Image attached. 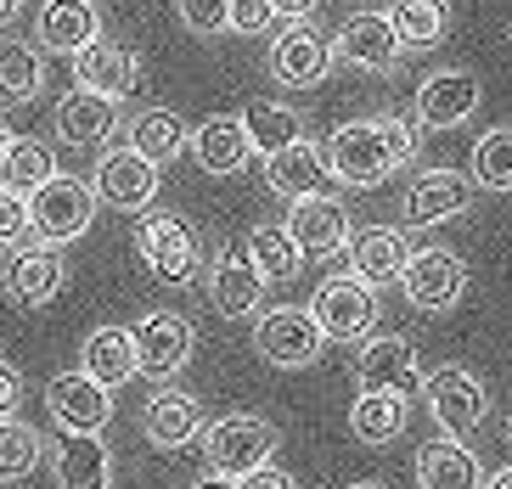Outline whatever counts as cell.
<instances>
[{"mask_svg": "<svg viewBox=\"0 0 512 489\" xmlns=\"http://www.w3.org/2000/svg\"><path fill=\"white\" fill-rule=\"evenodd\" d=\"M411 152H417V130H411L406 119H389V113H377V119H349L332 130L327 141V158L332 169H338V180L344 186H383V180L400 169V163H411Z\"/></svg>", "mask_w": 512, "mask_h": 489, "instance_id": "cell-1", "label": "cell"}, {"mask_svg": "<svg viewBox=\"0 0 512 489\" xmlns=\"http://www.w3.org/2000/svg\"><path fill=\"white\" fill-rule=\"evenodd\" d=\"M276 450V428L259 422V416H220L203 428V456H209V473L226 478H248L259 467H271Z\"/></svg>", "mask_w": 512, "mask_h": 489, "instance_id": "cell-2", "label": "cell"}, {"mask_svg": "<svg viewBox=\"0 0 512 489\" xmlns=\"http://www.w3.org/2000/svg\"><path fill=\"white\" fill-rule=\"evenodd\" d=\"M96 180L85 186L79 175H51L40 192L29 197V208H34V237L40 242H74V237H85L91 231V220H96Z\"/></svg>", "mask_w": 512, "mask_h": 489, "instance_id": "cell-3", "label": "cell"}, {"mask_svg": "<svg viewBox=\"0 0 512 489\" xmlns=\"http://www.w3.org/2000/svg\"><path fill=\"white\" fill-rule=\"evenodd\" d=\"M310 310H316L321 332H327L332 343H366L372 338V326H377V287L361 282V276L349 270V276L321 282V293H316Z\"/></svg>", "mask_w": 512, "mask_h": 489, "instance_id": "cell-4", "label": "cell"}, {"mask_svg": "<svg viewBox=\"0 0 512 489\" xmlns=\"http://www.w3.org/2000/svg\"><path fill=\"white\" fill-rule=\"evenodd\" d=\"M192 321L175 310H147L136 321V366L152 383H175L192 360Z\"/></svg>", "mask_w": 512, "mask_h": 489, "instance_id": "cell-5", "label": "cell"}, {"mask_svg": "<svg viewBox=\"0 0 512 489\" xmlns=\"http://www.w3.org/2000/svg\"><path fill=\"white\" fill-rule=\"evenodd\" d=\"M332 51H338L349 68H361V74H394L411 45H406V34L394 29L389 12H355L344 29H338V45H332Z\"/></svg>", "mask_w": 512, "mask_h": 489, "instance_id": "cell-6", "label": "cell"}, {"mask_svg": "<svg viewBox=\"0 0 512 489\" xmlns=\"http://www.w3.org/2000/svg\"><path fill=\"white\" fill-rule=\"evenodd\" d=\"M321 343H327V332H321L316 310H293V304H287V310H271L254 326V349L282 371L310 366V360L321 355Z\"/></svg>", "mask_w": 512, "mask_h": 489, "instance_id": "cell-7", "label": "cell"}, {"mask_svg": "<svg viewBox=\"0 0 512 489\" xmlns=\"http://www.w3.org/2000/svg\"><path fill=\"white\" fill-rule=\"evenodd\" d=\"M422 400H428V416H434L445 433H473L490 411V394L467 366H439L428 383H422Z\"/></svg>", "mask_w": 512, "mask_h": 489, "instance_id": "cell-8", "label": "cell"}, {"mask_svg": "<svg viewBox=\"0 0 512 489\" xmlns=\"http://www.w3.org/2000/svg\"><path fill=\"white\" fill-rule=\"evenodd\" d=\"M141 259L158 282L186 287L197 276V237L181 214H147L141 220Z\"/></svg>", "mask_w": 512, "mask_h": 489, "instance_id": "cell-9", "label": "cell"}, {"mask_svg": "<svg viewBox=\"0 0 512 489\" xmlns=\"http://www.w3.org/2000/svg\"><path fill=\"white\" fill-rule=\"evenodd\" d=\"M46 411L62 433H102L113 416V394L107 383H96L91 371H62L46 388Z\"/></svg>", "mask_w": 512, "mask_h": 489, "instance_id": "cell-10", "label": "cell"}, {"mask_svg": "<svg viewBox=\"0 0 512 489\" xmlns=\"http://www.w3.org/2000/svg\"><path fill=\"white\" fill-rule=\"evenodd\" d=\"M96 197L107 208H124V214H141V208L158 197V163L141 147H113L96 163Z\"/></svg>", "mask_w": 512, "mask_h": 489, "instance_id": "cell-11", "label": "cell"}, {"mask_svg": "<svg viewBox=\"0 0 512 489\" xmlns=\"http://www.w3.org/2000/svg\"><path fill=\"white\" fill-rule=\"evenodd\" d=\"M355 383L361 388H389V394H411L422 388V360H417V343L400 338V332H383V338H366L361 355H355Z\"/></svg>", "mask_w": 512, "mask_h": 489, "instance_id": "cell-12", "label": "cell"}, {"mask_svg": "<svg viewBox=\"0 0 512 489\" xmlns=\"http://www.w3.org/2000/svg\"><path fill=\"white\" fill-rule=\"evenodd\" d=\"M265 180H271V192H282L287 203H293V197H316V192L344 186L338 169H332V158H327V147H316L310 135L293 141V147H282V152H271V158H265Z\"/></svg>", "mask_w": 512, "mask_h": 489, "instance_id": "cell-13", "label": "cell"}, {"mask_svg": "<svg viewBox=\"0 0 512 489\" xmlns=\"http://www.w3.org/2000/svg\"><path fill=\"white\" fill-rule=\"evenodd\" d=\"M400 287H406V298L417 310H451L456 298L467 293V265L451 248H417Z\"/></svg>", "mask_w": 512, "mask_h": 489, "instance_id": "cell-14", "label": "cell"}, {"mask_svg": "<svg viewBox=\"0 0 512 489\" xmlns=\"http://www.w3.org/2000/svg\"><path fill=\"white\" fill-rule=\"evenodd\" d=\"M62 282H68V265H62L57 242L29 237L12 259H6V293H12L17 304H29V310L51 304V298L62 293Z\"/></svg>", "mask_w": 512, "mask_h": 489, "instance_id": "cell-15", "label": "cell"}, {"mask_svg": "<svg viewBox=\"0 0 512 489\" xmlns=\"http://www.w3.org/2000/svg\"><path fill=\"white\" fill-rule=\"evenodd\" d=\"M479 102H484L479 74H467V68H439V74H428L417 90V119L434 124V130H456V124H467L479 113Z\"/></svg>", "mask_w": 512, "mask_h": 489, "instance_id": "cell-16", "label": "cell"}, {"mask_svg": "<svg viewBox=\"0 0 512 489\" xmlns=\"http://www.w3.org/2000/svg\"><path fill=\"white\" fill-rule=\"evenodd\" d=\"M411 253L417 248H411L406 231H394V225H366V231H349V242H344L349 270H355L361 282H372V287L400 282L406 265H411Z\"/></svg>", "mask_w": 512, "mask_h": 489, "instance_id": "cell-17", "label": "cell"}, {"mask_svg": "<svg viewBox=\"0 0 512 489\" xmlns=\"http://www.w3.org/2000/svg\"><path fill=\"white\" fill-rule=\"evenodd\" d=\"M287 231H293V242H299L310 259L344 253V242H349V208L338 203L332 192L293 197V208H287Z\"/></svg>", "mask_w": 512, "mask_h": 489, "instance_id": "cell-18", "label": "cell"}, {"mask_svg": "<svg viewBox=\"0 0 512 489\" xmlns=\"http://www.w3.org/2000/svg\"><path fill=\"white\" fill-rule=\"evenodd\" d=\"M332 57H338V51H332L316 29L293 23V29H282L271 45V74H276V85H287V90H310V85L327 79Z\"/></svg>", "mask_w": 512, "mask_h": 489, "instance_id": "cell-19", "label": "cell"}, {"mask_svg": "<svg viewBox=\"0 0 512 489\" xmlns=\"http://www.w3.org/2000/svg\"><path fill=\"white\" fill-rule=\"evenodd\" d=\"M119 130V96H102V90L74 85L57 107V135L68 147H102L107 135Z\"/></svg>", "mask_w": 512, "mask_h": 489, "instance_id": "cell-20", "label": "cell"}, {"mask_svg": "<svg viewBox=\"0 0 512 489\" xmlns=\"http://www.w3.org/2000/svg\"><path fill=\"white\" fill-rule=\"evenodd\" d=\"M265 270L254 265V253L242 248V253H226L220 265H214V282H209V304L226 321H242V315H254L259 304H265Z\"/></svg>", "mask_w": 512, "mask_h": 489, "instance_id": "cell-21", "label": "cell"}, {"mask_svg": "<svg viewBox=\"0 0 512 489\" xmlns=\"http://www.w3.org/2000/svg\"><path fill=\"white\" fill-rule=\"evenodd\" d=\"M467 203H473V180L456 175V169H428V175H417L406 186V225L456 220Z\"/></svg>", "mask_w": 512, "mask_h": 489, "instance_id": "cell-22", "label": "cell"}, {"mask_svg": "<svg viewBox=\"0 0 512 489\" xmlns=\"http://www.w3.org/2000/svg\"><path fill=\"white\" fill-rule=\"evenodd\" d=\"M254 152V135H248V119L242 113H214L192 130V158L209 169V175H237Z\"/></svg>", "mask_w": 512, "mask_h": 489, "instance_id": "cell-23", "label": "cell"}, {"mask_svg": "<svg viewBox=\"0 0 512 489\" xmlns=\"http://www.w3.org/2000/svg\"><path fill=\"white\" fill-rule=\"evenodd\" d=\"M102 40L96 0H40V45L57 57H79L85 45Z\"/></svg>", "mask_w": 512, "mask_h": 489, "instance_id": "cell-24", "label": "cell"}, {"mask_svg": "<svg viewBox=\"0 0 512 489\" xmlns=\"http://www.w3.org/2000/svg\"><path fill=\"white\" fill-rule=\"evenodd\" d=\"M141 433L152 439V450H181L203 433V405L181 388H158L147 400V416H141Z\"/></svg>", "mask_w": 512, "mask_h": 489, "instance_id": "cell-25", "label": "cell"}, {"mask_svg": "<svg viewBox=\"0 0 512 489\" xmlns=\"http://www.w3.org/2000/svg\"><path fill=\"white\" fill-rule=\"evenodd\" d=\"M51 473H57V489H107L113 456H107L102 433H62Z\"/></svg>", "mask_w": 512, "mask_h": 489, "instance_id": "cell-26", "label": "cell"}, {"mask_svg": "<svg viewBox=\"0 0 512 489\" xmlns=\"http://www.w3.org/2000/svg\"><path fill=\"white\" fill-rule=\"evenodd\" d=\"M417 478H422V489H484L479 456L456 433H445V439L417 450Z\"/></svg>", "mask_w": 512, "mask_h": 489, "instance_id": "cell-27", "label": "cell"}, {"mask_svg": "<svg viewBox=\"0 0 512 489\" xmlns=\"http://www.w3.org/2000/svg\"><path fill=\"white\" fill-rule=\"evenodd\" d=\"M74 74H79V85H85V90H102V96H130V90H136V79H141V62H136V51H124V45L96 40V45H85V51L74 57Z\"/></svg>", "mask_w": 512, "mask_h": 489, "instance_id": "cell-28", "label": "cell"}, {"mask_svg": "<svg viewBox=\"0 0 512 489\" xmlns=\"http://www.w3.org/2000/svg\"><path fill=\"white\" fill-rule=\"evenodd\" d=\"M79 371H91L96 383L119 388L136 377V332H124V326H96L91 338L79 343Z\"/></svg>", "mask_w": 512, "mask_h": 489, "instance_id": "cell-29", "label": "cell"}, {"mask_svg": "<svg viewBox=\"0 0 512 489\" xmlns=\"http://www.w3.org/2000/svg\"><path fill=\"white\" fill-rule=\"evenodd\" d=\"M406 394H389V388H366L361 400L349 405V433L361 439V445H389L406 433Z\"/></svg>", "mask_w": 512, "mask_h": 489, "instance_id": "cell-30", "label": "cell"}, {"mask_svg": "<svg viewBox=\"0 0 512 489\" xmlns=\"http://www.w3.org/2000/svg\"><path fill=\"white\" fill-rule=\"evenodd\" d=\"M40 90H46V62H40V51L23 40H0V102L23 107Z\"/></svg>", "mask_w": 512, "mask_h": 489, "instance_id": "cell-31", "label": "cell"}, {"mask_svg": "<svg viewBox=\"0 0 512 489\" xmlns=\"http://www.w3.org/2000/svg\"><path fill=\"white\" fill-rule=\"evenodd\" d=\"M130 147H141L152 163H169V158H181V152L192 147V135H186L181 113H169V107H147V113L130 119Z\"/></svg>", "mask_w": 512, "mask_h": 489, "instance_id": "cell-32", "label": "cell"}, {"mask_svg": "<svg viewBox=\"0 0 512 489\" xmlns=\"http://www.w3.org/2000/svg\"><path fill=\"white\" fill-rule=\"evenodd\" d=\"M248 253H254V265L271 276V282H293L304 265V248L293 242V231L287 225H254L248 231Z\"/></svg>", "mask_w": 512, "mask_h": 489, "instance_id": "cell-33", "label": "cell"}, {"mask_svg": "<svg viewBox=\"0 0 512 489\" xmlns=\"http://www.w3.org/2000/svg\"><path fill=\"white\" fill-rule=\"evenodd\" d=\"M242 119H248V135H254V152H265V158L293 147V141H304V119L282 102H254Z\"/></svg>", "mask_w": 512, "mask_h": 489, "instance_id": "cell-34", "label": "cell"}, {"mask_svg": "<svg viewBox=\"0 0 512 489\" xmlns=\"http://www.w3.org/2000/svg\"><path fill=\"white\" fill-rule=\"evenodd\" d=\"M51 175H57V163H51V152L40 141H12L6 158H0V186H12L23 197H34Z\"/></svg>", "mask_w": 512, "mask_h": 489, "instance_id": "cell-35", "label": "cell"}, {"mask_svg": "<svg viewBox=\"0 0 512 489\" xmlns=\"http://www.w3.org/2000/svg\"><path fill=\"white\" fill-rule=\"evenodd\" d=\"M394 29L406 34V45H439L451 29V6L445 0H389Z\"/></svg>", "mask_w": 512, "mask_h": 489, "instance_id": "cell-36", "label": "cell"}, {"mask_svg": "<svg viewBox=\"0 0 512 489\" xmlns=\"http://www.w3.org/2000/svg\"><path fill=\"white\" fill-rule=\"evenodd\" d=\"M473 180L484 192H512V130L507 124L473 141Z\"/></svg>", "mask_w": 512, "mask_h": 489, "instance_id": "cell-37", "label": "cell"}, {"mask_svg": "<svg viewBox=\"0 0 512 489\" xmlns=\"http://www.w3.org/2000/svg\"><path fill=\"white\" fill-rule=\"evenodd\" d=\"M40 467V433L17 416H0V478H29Z\"/></svg>", "mask_w": 512, "mask_h": 489, "instance_id": "cell-38", "label": "cell"}, {"mask_svg": "<svg viewBox=\"0 0 512 489\" xmlns=\"http://www.w3.org/2000/svg\"><path fill=\"white\" fill-rule=\"evenodd\" d=\"M34 237V208L23 192L0 186V248H23Z\"/></svg>", "mask_w": 512, "mask_h": 489, "instance_id": "cell-39", "label": "cell"}, {"mask_svg": "<svg viewBox=\"0 0 512 489\" xmlns=\"http://www.w3.org/2000/svg\"><path fill=\"white\" fill-rule=\"evenodd\" d=\"M175 17L186 23V34H220L231 29V0H175Z\"/></svg>", "mask_w": 512, "mask_h": 489, "instance_id": "cell-40", "label": "cell"}, {"mask_svg": "<svg viewBox=\"0 0 512 489\" xmlns=\"http://www.w3.org/2000/svg\"><path fill=\"white\" fill-rule=\"evenodd\" d=\"M276 6L271 0H231V34H265Z\"/></svg>", "mask_w": 512, "mask_h": 489, "instance_id": "cell-41", "label": "cell"}, {"mask_svg": "<svg viewBox=\"0 0 512 489\" xmlns=\"http://www.w3.org/2000/svg\"><path fill=\"white\" fill-rule=\"evenodd\" d=\"M237 489H299V484H293V478H287L282 467H259V473L237 478Z\"/></svg>", "mask_w": 512, "mask_h": 489, "instance_id": "cell-42", "label": "cell"}, {"mask_svg": "<svg viewBox=\"0 0 512 489\" xmlns=\"http://www.w3.org/2000/svg\"><path fill=\"white\" fill-rule=\"evenodd\" d=\"M17 400H23V383H17V371L0 360V416H12Z\"/></svg>", "mask_w": 512, "mask_h": 489, "instance_id": "cell-43", "label": "cell"}, {"mask_svg": "<svg viewBox=\"0 0 512 489\" xmlns=\"http://www.w3.org/2000/svg\"><path fill=\"white\" fill-rule=\"evenodd\" d=\"M271 6H276V17H287V23H304L321 0H271Z\"/></svg>", "mask_w": 512, "mask_h": 489, "instance_id": "cell-44", "label": "cell"}, {"mask_svg": "<svg viewBox=\"0 0 512 489\" xmlns=\"http://www.w3.org/2000/svg\"><path fill=\"white\" fill-rule=\"evenodd\" d=\"M192 489H237V478H226V473H209V478H197Z\"/></svg>", "mask_w": 512, "mask_h": 489, "instance_id": "cell-45", "label": "cell"}, {"mask_svg": "<svg viewBox=\"0 0 512 489\" xmlns=\"http://www.w3.org/2000/svg\"><path fill=\"white\" fill-rule=\"evenodd\" d=\"M484 489H512V467H501V473L484 478Z\"/></svg>", "mask_w": 512, "mask_h": 489, "instance_id": "cell-46", "label": "cell"}, {"mask_svg": "<svg viewBox=\"0 0 512 489\" xmlns=\"http://www.w3.org/2000/svg\"><path fill=\"white\" fill-rule=\"evenodd\" d=\"M12 17H17V0H0V29H6Z\"/></svg>", "mask_w": 512, "mask_h": 489, "instance_id": "cell-47", "label": "cell"}, {"mask_svg": "<svg viewBox=\"0 0 512 489\" xmlns=\"http://www.w3.org/2000/svg\"><path fill=\"white\" fill-rule=\"evenodd\" d=\"M12 141H17V135L6 130V119H0V158H6V147H12Z\"/></svg>", "mask_w": 512, "mask_h": 489, "instance_id": "cell-48", "label": "cell"}, {"mask_svg": "<svg viewBox=\"0 0 512 489\" xmlns=\"http://www.w3.org/2000/svg\"><path fill=\"white\" fill-rule=\"evenodd\" d=\"M349 489H383V484H349Z\"/></svg>", "mask_w": 512, "mask_h": 489, "instance_id": "cell-49", "label": "cell"}]
</instances>
